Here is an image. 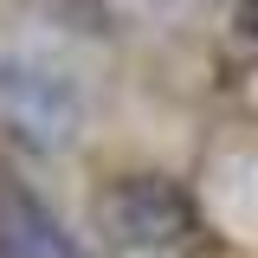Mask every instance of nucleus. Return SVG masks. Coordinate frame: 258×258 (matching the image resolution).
Instances as JSON below:
<instances>
[{
    "mask_svg": "<svg viewBox=\"0 0 258 258\" xmlns=\"http://www.w3.org/2000/svg\"><path fill=\"white\" fill-rule=\"evenodd\" d=\"M0 258H84L78 239L52 220V207L13 174H0Z\"/></svg>",
    "mask_w": 258,
    "mask_h": 258,
    "instance_id": "7ed1b4c3",
    "label": "nucleus"
},
{
    "mask_svg": "<svg viewBox=\"0 0 258 258\" xmlns=\"http://www.w3.org/2000/svg\"><path fill=\"white\" fill-rule=\"evenodd\" d=\"M232 26H239V39H258V0H239V13H232Z\"/></svg>",
    "mask_w": 258,
    "mask_h": 258,
    "instance_id": "20e7f679",
    "label": "nucleus"
},
{
    "mask_svg": "<svg viewBox=\"0 0 258 258\" xmlns=\"http://www.w3.org/2000/svg\"><path fill=\"white\" fill-rule=\"evenodd\" d=\"M84 103L71 91V78L39 58H0V129L7 142H20L26 155H64L78 142Z\"/></svg>",
    "mask_w": 258,
    "mask_h": 258,
    "instance_id": "f257e3e1",
    "label": "nucleus"
},
{
    "mask_svg": "<svg viewBox=\"0 0 258 258\" xmlns=\"http://www.w3.org/2000/svg\"><path fill=\"white\" fill-rule=\"evenodd\" d=\"M97 226L123 245V252H174L200 232V213L181 181L168 174H123L110 194H97Z\"/></svg>",
    "mask_w": 258,
    "mask_h": 258,
    "instance_id": "f03ea898",
    "label": "nucleus"
}]
</instances>
